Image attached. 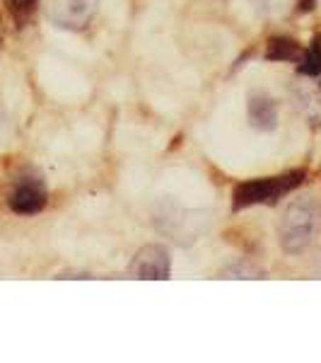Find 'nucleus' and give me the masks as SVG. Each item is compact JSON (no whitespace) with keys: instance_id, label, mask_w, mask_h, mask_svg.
<instances>
[{"instance_id":"f03ea898","label":"nucleus","mask_w":321,"mask_h":363,"mask_svg":"<svg viewBox=\"0 0 321 363\" xmlns=\"http://www.w3.org/2000/svg\"><path fill=\"white\" fill-rule=\"evenodd\" d=\"M305 177H307L305 169H293V172L278 174V177L244 182V184H239L235 189V194H232V208L242 211V208L259 206V203H276L280 196L297 189L305 182Z\"/></svg>"},{"instance_id":"f257e3e1","label":"nucleus","mask_w":321,"mask_h":363,"mask_svg":"<svg viewBox=\"0 0 321 363\" xmlns=\"http://www.w3.org/2000/svg\"><path fill=\"white\" fill-rule=\"evenodd\" d=\"M319 230V206L312 196L293 199L285 206L283 218L278 223L280 247L290 255H300L314 242Z\"/></svg>"},{"instance_id":"0eeeda50","label":"nucleus","mask_w":321,"mask_h":363,"mask_svg":"<svg viewBox=\"0 0 321 363\" xmlns=\"http://www.w3.org/2000/svg\"><path fill=\"white\" fill-rule=\"evenodd\" d=\"M247 114H249V124H252L256 131H273V128L278 126V107L271 97L264 95V92H254V95L249 97Z\"/></svg>"},{"instance_id":"f8f14e48","label":"nucleus","mask_w":321,"mask_h":363,"mask_svg":"<svg viewBox=\"0 0 321 363\" xmlns=\"http://www.w3.org/2000/svg\"><path fill=\"white\" fill-rule=\"evenodd\" d=\"M223 279H261V272L259 269L247 267V264H237V267L225 269Z\"/></svg>"},{"instance_id":"6e6552de","label":"nucleus","mask_w":321,"mask_h":363,"mask_svg":"<svg viewBox=\"0 0 321 363\" xmlns=\"http://www.w3.org/2000/svg\"><path fill=\"white\" fill-rule=\"evenodd\" d=\"M295 102L300 107V112L307 116L309 124L319 126L321 124V90L312 80L305 83H295Z\"/></svg>"},{"instance_id":"423d86ee","label":"nucleus","mask_w":321,"mask_h":363,"mask_svg":"<svg viewBox=\"0 0 321 363\" xmlns=\"http://www.w3.org/2000/svg\"><path fill=\"white\" fill-rule=\"evenodd\" d=\"M8 206L20 216H34L46 206V186L39 177H20L8 196Z\"/></svg>"},{"instance_id":"4468645a","label":"nucleus","mask_w":321,"mask_h":363,"mask_svg":"<svg viewBox=\"0 0 321 363\" xmlns=\"http://www.w3.org/2000/svg\"><path fill=\"white\" fill-rule=\"evenodd\" d=\"M0 44H3V32H0Z\"/></svg>"},{"instance_id":"7ed1b4c3","label":"nucleus","mask_w":321,"mask_h":363,"mask_svg":"<svg viewBox=\"0 0 321 363\" xmlns=\"http://www.w3.org/2000/svg\"><path fill=\"white\" fill-rule=\"evenodd\" d=\"M155 223L160 228V233L169 235L177 245H191L201 233L203 218L201 213H194V211H184L165 203L162 208H157Z\"/></svg>"},{"instance_id":"9d476101","label":"nucleus","mask_w":321,"mask_h":363,"mask_svg":"<svg viewBox=\"0 0 321 363\" xmlns=\"http://www.w3.org/2000/svg\"><path fill=\"white\" fill-rule=\"evenodd\" d=\"M300 70L305 78H317L321 75V37H314L312 46L300 56Z\"/></svg>"},{"instance_id":"ddd939ff","label":"nucleus","mask_w":321,"mask_h":363,"mask_svg":"<svg viewBox=\"0 0 321 363\" xmlns=\"http://www.w3.org/2000/svg\"><path fill=\"white\" fill-rule=\"evenodd\" d=\"M252 3L256 5V8L261 10L264 15H276V13H280V10L285 8V0H252Z\"/></svg>"},{"instance_id":"20e7f679","label":"nucleus","mask_w":321,"mask_h":363,"mask_svg":"<svg viewBox=\"0 0 321 363\" xmlns=\"http://www.w3.org/2000/svg\"><path fill=\"white\" fill-rule=\"evenodd\" d=\"M99 0H46V10L54 25L80 32L95 20Z\"/></svg>"},{"instance_id":"1a4fd4ad","label":"nucleus","mask_w":321,"mask_h":363,"mask_svg":"<svg viewBox=\"0 0 321 363\" xmlns=\"http://www.w3.org/2000/svg\"><path fill=\"white\" fill-rule=\"evenodd\" d=\"M300 56H302V49L295 39L276 37L268 42V51H266L268 61H300Z\"/></svg>"},{"instance_id":"9b49d317","label":"nucleus","mask_w":321,"mask_h":363,"mask_svg":"<svg viewBox=\"0 0 321 363\" xmlns=\"http://www.w3.org/2000/svg\"><path fill=\"white\" fill-rule=\"evenodd\" d=\"M5 3H8V13L13 15L15 25L22 29L32 22L34 13H37L39 0H5Z\"/></svg>"},{"instance_id":"39448f33","label":"nucleus","mask_w":321,"mask_h":363,"mask_svg":"<svg viewBox=\"0 0 321 363\" xmlns=\"http://www.w3.org/2000/svg\"><path fill=\"white\" fill-rule=\"evenodd\" d=\"M172 272V259L165 245H145L128 264V277L140 281H165Z\"/></svg>"}]
</instances>
